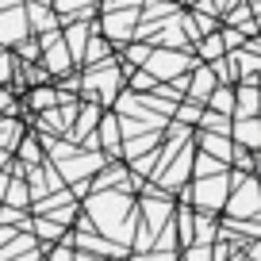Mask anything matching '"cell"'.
Masks as SVG:
<instances>
[{"label":"cell","mask_w":261,"mask_h":261,"mask_svg":"<svg viewBox=\"0 0 261 261\" xmlns=\"http://www.w3.org/2000/svg\"><path fill=\"white\" fill-rule=\"evenodd\" d=\"M207 100H212L215 108H223V115L234 112V89H230V85H215V92H212Z\"/></svg>","instance_id":"obj_20"},{"label":"cell","mask_w":261,"mask_h":261,"mask_svg":"<svg viewBox=\"0 0 261 261\" xmlns=\"http://www.w3.org/2000/svg\"><path fill=\"white\" fill-rule=\"evenodd\" d=\"M8 185H12V173L0 169V204H4V192H8Z\"/></svg>","instance_id":"obj_30"},{"label":"cell","mask_w":261,"mask_h":261,"mask_svg":"<svg viewBox=\"0 0 261 261\" xmlns=\"http://www.w3.org/2000/svg\"><path fill=\"white\" fill-rule=\"evenodd\" d=\"M16 154H19V165H23V169H31V165H42V150H39V139H19Z\"/></svg>","instance_id":"obj_18"},{"label":"cell","mask_w":261,"mask_h":261,"mask_svg":"<svg viewBox=\"0 0 261 261\" xmlns=\"http://www.w3.org/2000/svg\"><path fill=\"white\" fill-rule=\"evenodd\" d=\"M73 261H104V257H100V253H89V250H77Z\"/></svg>","instance_id":"obj_31"},{"label":"cell","mask_w":261,"mask_h":261,"mask_svg":"<svg viewBox=\"0 0 261 261\" xmlns=\"http://www.w3.org/2000/svg\"><path fill=\"white\" fill-rule=\"evenodd\" d=\"M246 257H250V261H261V238H257V242H250V253H246Z\"/></svg>","instance_id":"obj_32"},{"label":"cell","mask_w":261,"mask_h":261,"mask_svg":"<svg viewBox=\"0 0 261 261\" xmlns=\"http://www.w3.org/2000/svg\"><path fill=\"white\" fill-rule=\"evenodd\" d=\"M230 261H250V257H230Z\"/></svg>","instance_id":"obj_34"},{"label":"cell","mask_w":261,"mask_h":261,"mask_svg":"<svg viewBox=\"0 0 261 261\" xmlns=\"http://www.w3.org/2000/svg\"><path fill=\"white\" fill-rule=\"evenodd\" d=\"M185 261H215L212 246H185Z\"/></svg>","instance_id":"obj_26"},{"label":"cell","mask_w":261,"mask_h":261,"mask_svg":"<svg viewBox=\"0 0 261 261\" xmlns=\"http://www.w3.org/2000/svg\"><path fill=\"white\" fill-rule=\"evenodd\" d=\"M242 31H234V27H227V31H223V46H227V50H234V46H242Z\"/></svg>","instance_id":"obj_27"},{"label":"cell","mask_w":261,"mask_h":261,"mask_svg":"<svg viewBox=\"0 0 261 261\" xmlns=\"http://www.w3.org/2000/svg\"><path fill=\"white\" fill-rule=\"evenodd\" d=\"M135 12H108L104 16V39L108 42H130L135 39Z\"/></svg>","instance_id":"obj_8"},{"label":"cell","mask_w":261,"mask_h":261,"mask_svg":"<svg viewBox=\"0 0 261 261\" xmlns=\"http://www.w3.org/2000/svg\"><path fill=\"white\" fill-rule=\"evenodd\" d=\"M31 234L39 238V242H46V246H50V242L58 246V242H65V234H69V230H65L62 223H54L50 215H35V219H31Z\"/></svg>","instance_id":"obj_11"},{"label":"cell","mask_w":261,"mask_h":261,"mask_svg":"<svg viewBox=\"0 0 261 261\" xmlns=\"http://www.w3.org/2000/svg\"><path fill=\"white\" fill-rule=\"evenodd\" d=\"M227 188H230V177H227V169L223 173H212V177H196V185H192V200H196V207L200 212H223L227 207Z\"/></svg>","instance_id":"obj_3"},{"label":"cell","mask_w":261,"mask_h":261,"mask_svg":"<svg viewBox=\"0 0 261 261\" xmlns=\"http://www.w3.org/2000/svg\"><path fill=\"white\" fill-rule=\"evenodd\" d=\"M177 119H180V123H200V108H192V104H188V108H180V112H177Z\"/></svg>","instance_id":"obj_28"},{"label":"cell","mask_w":261,"mask_h":261,"mask_svg":"<svg viewBox=\"0 0 261 261\" xmlns=\"http://www.w3.org/2000/svg\"><path fill=\"white\" fill-rule=\"evenodd\" d=\"M58 92L50 89V85H39V89L31 92V108H39V112H50V108H58Z\"/></svg>","instance_id":"obj_19"},{"label":"cell","mask_w":261,"mask_h":261,"mask_svg":"<svg viewBox=\"0 0 261 261\" xmlns=\"http://www.w3.org/2000/svg\"><path fill=\"white\" fill-rule=\"evenodd\" d=\"M135 261H146V257H135Z\"/></svg>","instance_id":"obj_36"},{"label":"cell","mask_w":261,"mask_h":261,"mask_svg":"<svg viewBox=\"0 0 261 261\" xmlns=\"http://www.w3.org/2000/svg\"><path fill=\"white\" fill-rule=\"evenodd\" d=\"M257 31H261V19H257Z\"/></svg>","instance_id":"obj_35"},{"label":"cell","mask_w":261,"mask_h":261,"mask_svg":"<svg viewBox=\"0 0 261 261\" xmlns=\"http://www.w3.org/2000/svg\"><path fill=\"white\" fill-rule=\"evenodd\" d=\"M212 92H215V69H204V65H200V69H196V77H192L188 96H192V100H207Z\"/></svg>","instance_id":"obj_16"},{"label":"cell","mask_w":261,"mask_h":261,"mask_svg":"<svg viewBox=\"0 0 261 261\" xmlns=\"http://www.w3.org/2000/svg\"><path fill=\"white\" fill-rule=\"evenodd\" d=\"M100 127V104H81L77 108V119H73V139H85Z\"/></svg>","instance_id":"obj_14"},{"label":"cell","mask_w":261,"mask_h":261,"mask_svg":"<svg viewBox=\"0 0 261 261\" xmlns=\"http://www.w3.org/2000/svg\"><path fill=\"white\" fill-rule=\"evenodd\" d=\"M150 54H154V46H127V65H146Z\"/></svg>","instance_id":"obj_25"},{"label":"cell","mask_w":261,"mask_h":261,"mask_svg":"<svg viewBox=\"0 0 261 261\" xmlns=\"http://www.w3.org/2000/svg\"><path fill=\"white\" fill-rule=\"evenodd\" d=\"M27 39V12L19 0H4L0 8V46H12V42Z\"/></svg>","instance_id":"obj_4"},{"label":"cell","mask_w":261,"mask_h":261,"mask_svg":"<svg viewBox=\"0 0 261 261\" xmlns=\"http://www.w3.org/2000/svg\"><path fill=\"white\" fill-rule=\"evenodd\" d=\"M8 77H12V58L0 54V85H8Z\"/></svg>","instance_id":"obj_29"},{"label":"cell","mask_w":261,"mask_h":261,"mask_svg":"<svg viewBox=\"0 0 261 261\" xmlns=\"http://www.w3.org/2000/svg\"><path fill=\"white\" fill-rule=\"evenodd\" d=\"M4 165H8V150H0V169H4Z\"/></svg>","instance_id":"obj_33"},{"label":"cell","mask_w":261,"mask_h":261,"mask_svg":"<svg viewBox=\"0 0 261 261\" xmlns=\"http://www.w3.org/2000/svg\"><path fill=\"white\" fill-rule=\"evenodd\" d=\"M227 165L219 162V158H212V154H200V162H196V177H212V173H223Z\"/></svg>","instance_id":"obj_24"},{"label":"cell","mask_w":261,"mask_h":261,"mask_svg":"<svg viewBox=\"0 0 261 261\" xmlns=\"http://www.w3.org/2000/svg\"><path fill=\"white\" fill-rule=\"evenodd\" d=\"M19 139H23V127H19V119L16 115H0V150H16L19 146Z\"/></svg>","instance_id":"obj_15"},{"label":"cell","mask_w":261,"mask_h":261,"mask_svg":"<svg viewBox=\"0 0 261 261\" xmlns=\"http://www.w3.org/2000/svg\"><path fill=\"white\" fill-rule=\"evenodd\" d=\"M85 212L92 215V223H96L112 242H115V223H123V227L130 230V219H135V204H130V196H123V192H96V196H89ZM130 238H135V230H130Z\"/></svg>","instance_id":"obj_1"},{"label":"cell","mask_w":261,"mask_h":261,"mask_svg":"<svg viewBox=\"0 0 261 261\" xmlns=\"http://www.w3.org/2000/svg\"><path fill=\"white\" fill-rule=\"evenodd\" d=\"M188 58H180V54H173V50H154V54L146 58V73H154V77H173V73H180V69H188Z\"/></svg>","instance_id":"obj_6"},{"label":"cell","mask_w":261,"mask_h":261,"mask_svg":"<svg viewBox=\"0 0 261 261\" xmlns=\"http://www.w3.org/2000/svg\"><path fill=\"white\" fill-rule=\"evenodd\" d=\"M230 135H234V146L261 150V119H257V115H242V119H234Z\"/></svg>","instance_id":"obj_9"},{"label":"cell","mask_w":261,"mask_h":261,"mask_svg":"<svg viewBox=\"0 0 261 261\" xmlns=\"http://www.w3.org/2000/svg\"><path fill=\"white\" fill-rule=\"evenodd\" d=\"M65 42H69V54H73V62L81 65L85 46H89V23H85V19H73V23L65 27Z\"/></svg>","instance_id":"obj_13"},{"label":"cell","mask_w":261,"mask_h":261,"mask_svg":"<svg viewBox=\"0 0 261 261\" xmlns=\"http://www.w3.org/2000/svg\"><path fill=\"white\" fill-rule=\"evenodd\" d=\"M200 54H204L207 62H219V58L227 54V46H223V35H215V31H212L204 42H200Z\"/></svg>","instance_id":"obj_21"},{"label":"cell","mask_w":261,"mask_h":261,"mask_svg":"<svg viewBox=\"0 0 261 261\" xmlns=\"http://www.w3.org/2000/svg\"><path fill=\"white\" fill-rule=\"evenodd\" d=\"M31 19H35V31H42V35L58 27V16H54V12H46V8H31Z\"/></svg>","instance_id":"obj_22"},{"label":"cell","mask_w":261,"mask_h":261,"mask_svg":"<svg viewBox=\"0 0 261 261\" xmlns=\"http://www.w3.org/2000/svg\"><path fill=\"white\" fill-rule=\"evenodd\" d=\"M39 50H42L39 58L46 62V69H50L54 77H62L69 65H77V62H73V54H69V46L58 39V31H46V35H42V39H39Z\"/></svg>","instance_id":"obj_5"},{"label":"cell","mask_w":261,"mask_h":261,"mask_svg":"<svg viewBox=\"0 0 261 261\" xmlns=\"http://www.w3.org/2000/svg\"><path fill=\"white\" fill-rule=\"evenodd\" d=\"M123 127H119V115H100V135H96V150H104V158H119L123 146Z\"/></svg>","instance_id":"obj_7"},{"label":"cell","mask_w":261,"mask_h":261,"mask_svg":"<svg viewBox=\"0 0 261 261\" xmlns=\"http://www.w3.org/2000/svg\"><path fill=\"white\" fill-rule=\"evenodd\" d=\"M234 96H238V104H234V119H242V115H257V104H261L257 81H250V77H246V81L234 89Z\"/></svg>","instance_id":"obj_10"},{"label":"cell","mask_w":261,"mask_h":261,"mask_svg":"<svg viewBox=\"0 0 261 261\" xmlns=\"http://www.w3.org/2000/svg\"><path fill=\"white\" fill-rule=\"evenodd\" d=\"M200 146H204V154H212V158H219L223 165L234 158V142L227 139V135H215V130H204L200 135Z\"/></svg>","instance_id":"obj_12"},{"label":"cell","mask_w":261,"mask_h":261,"mask_svg":"<svg viewBox=\"0 0 261 261\" xmlns=\"http://www.w3.org/2000/svg\"><path fill=\"white\" fill-rule=\"evenodd\" d=\"M200 123H204V130H215V135H227V130H230L227 115H219V112H204V115H200Z\"/></svg>","instance_id":"obj_23"},{"label":"cell","mask_w":261,"mask_h":261,"mask_svg":"<svg viewBox=\"0 0 261 261\" xmlns=\"http://www.w3.org/2000/svg\"><path fill=\"white\" fill-rule=\"evenodd\" d=\"M230 185H234V196H227V215L230 219H250V215H261V180H253L250 173H230Z\"/></svg>","instance_id":"obj_2"},{"label":"cell","mask_w":261,"mask_h":261,"mask_svg":"<svg viewBox=\"0 0 261 261\" xmlns=\"http://www.w3.org/2000/svg\"><path fill=\"white\" fill-rule=\"evenodd\" d=\"M4 204H8V207H27V204H31V188H27L23 177H12L8 192H4Z\"/></svg>","instance_id":"obj_17"}]
</instances>
